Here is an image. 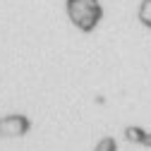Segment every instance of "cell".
Instances as JSON below:
<instances>
[{
  "label": "cell",
  "mask_w": 151,
  "mask_h": 151,
  "mask_svg": "<svg viewBox=\"0 0 151 151\" xmlns=\"http://www.w3.org/2000/svg\"><path fill=\"white\" fill-rule=\"evenodd\" d=\"M137 19H139L146 29H151V0H142V3H139Z\"/></svg>",
  "instance_id": "3957f363"
},
{
  "label": "cell",
  "mask_w": 151,
  "mask_h": 151,
  "mask_svg": "<svg viewBox=\"0 0 151 151\" xmlns=\"http://www.w3.org/2000/svg\"><path fill=\"white\" fill-rule=\"evenodd\" d=\"M31 129V120L27 115L12 113V115L0 118V137H24Z\"/></svg>",
  "instance_id": "7a4b0ae2"
},
{
  "label": "cell",
  "mask_w": 151,
  "mask_h": 151,
  "mask_svg": "<svg viewBox=\"0 0 151 151\" xmlns=\"http://www.w3.org/2000/svg\"><path fill=\"white\" fill-rule=\"evenodd\" d=\"M96 151H115V139H110V137L101 139L99 146H96Z\"/></svg>",
  "instance_id": "277c9868"
},
{
  "label": "cell",
  "mask_w": 151,
  "mask_h": 151,
  "mask_svg": "<svg viewBox=\"0 0 151 151\" xmlns=\"http://www.w3.org/2000/svg\"><path fill=\"white\" fill-rule=\"evenodd\" d=\"M65 12L72 27L82 34H91L103 19L101 0H65Z\"/></svg>",
  "instance_id": "6da1fadb"
}]
</instances>
